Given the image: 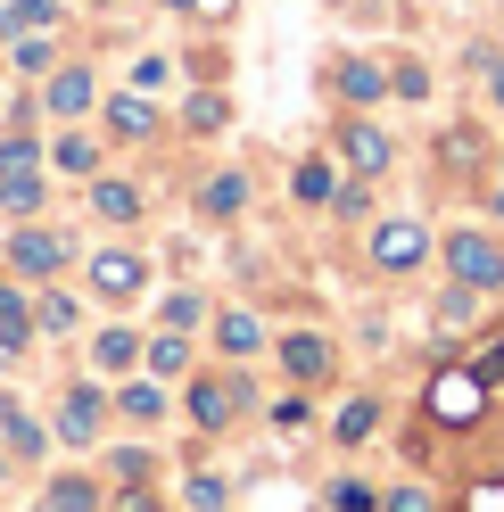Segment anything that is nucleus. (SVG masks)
<instances>
[{
  "label": "nucleus",
  "mask_w": 504,
  "mask_h": 512,
  "mask_svg": "<svg viewBox=\"0 0 504 512\" xmlns=\"http://www.w3.org/2000/svg\"><path fill=\"white\" fill-rule=\"evenodd\" d=\"M224 100H215V91H191V108H182V124H191V133H224Z\"/></svg>",
  "instance_id": "obj_21"
},
{
  "label": "nucleus",
  "mask_w": 504,
  "mask_h": 512,
  "mask_svg": "<svg viewBox=\"0 0 504 512\" xmlns=\"http://www.w3.org/2000/svg\"><path fill=\"white\" fill-rule=\"evenodd\" d=\"M471 512H504V488H471Z\"/></svg>",
  "instance_id": "obj_36"
},
{
  "label": "nucleus",
  "mask_w": 504,
  "mask_h": 512,
  "mask_svg": "<svg viewBox=\"0 0 504 512\" xmlns=\"http://www.w3.org/2000/svg\"><path fill=\"white\" fill-rule=\"evenodd\" d=\"M281 364H290V380H323V372H331V339L290 331V339H281Z\"/></svg>",
  "instance_id": "obj_9"
},
{
  "label": "nucleus",
  "mask_w": 504,
  "mask_h": 512,
  "mask_svg": "<svg viewBox=\"0 0 504 512\" xmlns=\"http://www.w3.org/2000/svg\"><path fill=\"white\" fill-rule=\"evenodd\" d=\"M191 413H199V430H224L232 413H240V389H232V380H199V389H191Z\"/></svg>",
  "instance_id": "obj_11"
},
{
  "label": "nucleus",
  "mask_w": 504,
  "mask_h": 512,
  "mask_svg": "<svg viewBox=\"0 0 504 512\" xmlns=\"http://www.w3.org/2000/svg\"><path fill=\"white\" fill-rule=\"evenodd\" d=\"M9 265L34 273V281H50L58 265H67V240H58V232H17V240H9Z\"/></svg>",
  "instance_id": "obj_6"
},
{
  "label": "nucleus",
  "mask_w": 504,
  "mask_h": 512,
  "mask_svg": "<svg viewBox=\"0 0 504 512\" xmlns=\"http://www.w3.org/2000/svg\"><path fill=\"white\" fill-rule=\"evenodd\" d=\"M133 356H141V339H133V331H100V364H108V372H124Z\"/></svg>",
  "instance_id": "obj_26"
},
{
  "label": "nucleus",
  "mask_w": 504,
  "mask_h": 512,
  "mask_svg": "<svg viewBox=\"0 0 504 512\" xmlns=\"http://www.w3.org/2000/svg\"><path fill=\"white\" fill-rule=\"evenodd\" d=\"M141 356H149V372H182V356H191V347H182V331H166V339H149Z\"/></svg>",
  "instance_id": "obj_24"
},
{
  "label": "nucleus",
  "mask_w": 504,
  "mask_h": 512,
  "mask_svg": "<svg viewBox=\"0 0 504 512\" xmlns=\"http://www.w3.org/2000/svg\"><path fill=\"white\" fill-rule=\"evenodd\" d=\"M389 91H397V100H422L430 75H422V67H397V75H389Z\"/></svg>",
  "instance_id": "obj_33"
},
{
  "label": "nucleus",
  "mask_w": 504,
  "mask_h": 512,
  "mask_svg": "<svg viewBox=\"0 0 504 512\" xmlns=\"http://www.w3.org/2000/svg\"><path fill=\"white\" fill-rule=\"evenodd\" d=\"M42 323H50V331H67V323H75V298H58V290H50V298H42Z\"/></svg>",
  "instance_id": "obj_35"
},
{
  "label": "nucleus",
  "mask_w": 504,
  "mask_h": 512,
  "mask_svg": "<svg viewBox=\"0 0 504 512\" xmlns=\"http://www.w3.org/2000/svg\"><path fill=\"white\" fill-rule=\"evenodd\" d=\"M199 207H207V215H240V207H248V182H240V174H215V182L199 190Z\"/></svg>",
  "instance_id": "obj_19"
},
{
  "label": "nucleus",
  "mask_w": 504,
  "mask_h": 512,
  "mask_svg": "<svg viewBox=\"0 0 504 512\" xmlns=\"http://www.w3.org/2000/svg\"><path fill=\"white\" fill-rule=\"evenodd\" d=\"M25 339H34V323H25V298L0 281V347H25Z\"/></svg>",
  "instance_id": "obj_20"
},
{
  "label": "nucleus",
  "mask_w": 504,
  "mask_h": 512,
  "mask_svg": "<svg viewBox=\"0 0 504 512\" xmlns=\"http://www.w3.org/2000/svg\"><path fill=\"white\" fill-rule=\"evenodd\" d=\"M447 265H455V281H471V290H496V281H504V248L488 232H455L447 240Z\"/></svg>",
  "instance_id": "obj_1"
},
{
  "label": "nucleus",
  "mask_w": 504,
  "mask_h": 512,
  "mask_svg": "<svg viewBox=\"0 0 504 512\" xmlns=\"http://www.w3.org/2000/svg\"><path fill=\"white\" fill-rule=\"evenodd\" d=\"M496 215H504V166H496Z\"/></svg>",
  "instance_id": "obj_38"
},
{
  "label": "nucleus",
  "mask_w": 504,
  "mask_h": 512,
  "mask_svg": "<svg viewBox=\"0 0 504 512\" xmlns=\"http://www.w3.org/2000/svg\"><path fill=\"white\" fill-rule=\"evenodd\" d=\"M389 512H438V496H430V488H397Z\"/></svg>",
  "instance_id": "obj_34"
},
{
  "label": "nucleus",
  "mask_w": 504,
  "mask_h": 512,
  "mask_svg": "<svg viewBox=\"0 0 504 512\" xmlns=\"http://www.w3.org/2000/svg\"><path fill=\"white\" fill-rule=\"evenodd\" d=\"M480 405H488V380L471 372V364H463V372H438V380H430V413H438V422H471Z\"/></svg>",
  "instance_id": "obj_2"
},
{
  "label": "nucleus",
  "mask_w": 504,
  "mask_h": 512,
  "mask_svg": "<svg viewBox=\"0 0 504 512\" xmlns=\"http://www.w3.org/2000/svg\"><path fill=\"white\" fill-rule=\"evenodd\" d=\"M298 199H306V207L339 199V174H331V157H306V166H298Z\"/></svg>",
  "instance_id": "obj_17"
},
{
  "label": "nucleus",
  "mask_w": 504,
  "mask_h": 512,
  "mask_svg": "<svg viewBox=\"0 0 504 512\" xmlns=\"http://www.w3.org/2000/svg\"><path fill=\"white\" fill-rule=\"evenodd\" d=\"M471 372H480L488 389H504V339H496V347H480V356H471Z\"/></svg>",
  "instance_id": "obj_32"
},
{
  "label": "nucleus",
  "mask_w": 504,
  "mask_h": 512,
  "mask_svg": "<svg viewBox=\"0 0 504 512\" xmlns=\"http://www.w3.org/2000/svg\"><path fill=\"white\" fill-rule=\"evenodd\" d=\"M9 58H17L25 75H42V67H50V42H42V34H17V42H9Z\"/></svg>",
  "instance_id": "obj_28"
},
{
  "label": "nucleus",
  "mask_w": 504,
  "mask_h": 512,
  "mask_svg": "<svg viewBox=\"0 0 504 512\" xmlns=\"http://www.w3.org/2000/svg\"><path fill=\"white\" fill-rule=\"evenodd\" d=\"M91 207H100L108 223H133L141 215V190L133 182H91Z\"/></svg>",
  "instance_id": "obj_14"
},
{
  "label": "nucleus",
  "mask_w": 504,
  "mask_h": 512,
  "mask_svg": "<svg viewBox=\"0 0 504 512\" xmlns=\"http://www.w3.org/2000/svg\"><path fill=\"white\" fill-rule=\"evenodd\" d=\"M0 446H9V455H25V463L50 455V438H42V422H34L25 405H0Z\"/></svg>",
  "instance_id": "obj_8"
},
{
  "label": "nucleus",
  "mask_w": 504,
  "mask_h": 512,
  "mask_svg": "<svg viewBox=\"0 0 504 512\" xmlns=\"http://www.w3.org/2000/svg\"><path fill=\"white\" fill-rule=\"evenodd\" d=\"M50 504H58V512H91V504H100V488H91V479H58Z\"/></svg>",
  "instance_id": "obj_25"
},
{
  "label": "nucleus",
  "mask_w": 504,
  "mask_h": 512,
  "mask_svg": "<svg viewBox=\"0 0 504 512\" xmlns=\"http://www.w3.org/2000/svg\"><path fill=\"white\" fill-rule=\"evenodd\" d=\"M0 182H42V149L34 141H0Z\"/></svg>",
  "instance_id": "obj_16"
},
{
  "label": "nucleus",
  "mask_w": 504,
  "mask_h": 512,
  "mask_svg": "<svg viewBox=\"0 0 504 512\" xmlns=\"http://www.w3.org/2000/svg\"><path fill=\"white\" fill-rule=\"evenodd\" d=\"M331 512H381V496H372L364 479H339V488H331Z\"/></svg>",
  "instance_id": "obj_27"
},
{
  "label": "nucleus",
  "mask_w": 504,
  "mask_h": 512,
  "mask_svg": "<svg viewBox=\"0 0 504 512\" xmlns=\"http://www.w3.org/2000/svg\"><path fill=\"white\" fill-rule=\"evenodd\" d=\"M438 157H447V166H480V141H471V133H447V141H438Z\"/></svg>",
  "instance_id": "obj_29"
},
{
  "label": "nucleus",
  "mask_w": 504,
  "mask_h": 512,
  "mask_svg": "<svg viewBox=\"0 0 504 512\" xmlns=\"http://www.w3.org/2000/svg\"><path fill=\"white\" fill-rule=\"evenodd\" d=\"M50 512H58V504H50Z\"/></svg>",
  "instance_id": "obj_40"
},
{
  "label": "nucleus",
  "mask_w": 504,
  "mask_h": 512,
  "mask_svg": "<svg viewBox=\"0 0 504 512\" xmlns=\"http://www.w3.org/2000/svg\"><path fill=\"white\" fill-rule=\"evenodd\" d=\"M339 157H348L356 174H389V133L381 124H348V133H339Z\"/></svg>",
  "instance_id": "obj_7"
},
{
  "label": "nucleus",
  "mask_w": 504,
  "mask_h": 512,
  "mask_svg": "<svg viewBox=\"0 0 504 512\" xmlns=\"http://www.w3.org/2000/svg\"><path fill=\"white\" fill-rule=\"evenodd\" d=\"M215 339H224L232 356H248V347H257L265 331H257V314H224V323H215Z\"/></svg>",
  "instance_id": "obj_23"
},
{
  "label": "nucleus",
  "mask_w": 504,
  "mask_h": 512,
  "mask_svg": "<svg viewBox=\"0 0 504 512\" xmlns=\"http://www.w3.org/2000/svg\"><path fill=\"white\" fill-rule=\"evenodd\" d=\"M381 91H389V75L372 67V58H348V67H339V100L364 108V100H381Z\"/></svg>",
  "instance_id": "obj_13"
},
{
  "label": "nucleus",
  "mask_w": 504,
  "mask_h": 512,
  "mask_svg": "<svg viewBox=\"0 0 504 512\" xmlns=\"http://www.w3.org/2000/svg\"><path fill=\"white\" fill-rule=\"evenodd\" d=\"M166 9H199V0H166Z\"/></svg>",
  "instance_id": "obj_39"
},
{
  "label": "nucleus",
  "mask_w": 504,
  "mask_h": 512,
  "mask_svg": "<svg viewBox=\"0 0 504 512\" xmlns=\"http://www.w3.org/2000/svg\"><path fill=\"white\" fill-rule=\"evenodd\" d=\"M471 314H480V290H471V281H455V290L438 298V331H447V339L471 331Z\"/></svg>",
  "instance_id": "obj_15"
},
{
  "label": "nucleus",
  "mask_w": 504,
  "mask_h": 512,
  "mask_svg": "<svg viewBox=\"0 0 504 512\" xmlns=\"http://www.w3.org/2000/svg\"><path fill=\"white\" fill-rule=\"evenodd\" d=\"M141 281H149V265L133 248H100V256H91V290H100V298H133Z\"/></svg>",
  "instance_id": "obj_4"
},
{
  "label": "nucleus",
  "mask_w": 504,
  "mask_h": 512,
  "mask_svg": "<svg viewBox=\"0 0 504 512\" xmlns=\"http://www.w3.org/2000/svg\"><path fill=\"white\" fill-rule=\"evenodd\" d=\"M108 133L116 141H149L157 133V108L141 100V91H124V100H108Z\"/></svg>",
  "instance_id": "obj_10"
},
{
  "label": "nucleus",
  "mask_w": 504,
  "mask_h": 512,
  "mask_svg": "<svg viewBox=\"0 0 504 512\" xmlns=\"http://www.w3.org/2000/svg\"><path fill=\"white\" fill-rule=\"evenodd\" d=\"M124 413H133V422H157V413H166V397H157V389H124Z\"/></svg>",
  "instance_id": "obj_31"
},
{
  "label": "nucleus",
  "mask_w": 504,
  "mask_h": 512,
  "mask_svg": "<svg viewBox=\"0 0 504 512\" xmlns=\"http://www.w3.org/2000/svg\"><path fill=\"white\" fill-rule=\"evenodd\" d=\"M191 323H199V298L174 290V298H166V331H191Z\"/></svg>",
  "instance_id": "obj_30"
},
{
  "label": "nucleus",
  "mask_w": 504,
  "mask_h": 512,
  "mask_svg": "<svg viewBox=\"0 0 504 512\" xmlns=\"http://www.w3.org/2000/svg\"><path fill=\"white\" fill-rule=\"evenodd\" d=\"M331 430H339V446H364L372 430H381V405H364V397H356V405H339V422H331Z\"/></svg>",
  "instance_id": "obj_18"
},
{
  "label": "nucleus",
  "mask_w": 504,
  "mask_h": 512,
  "mask_svg": "<svg viewBox=\"0 0 504 512\" xmlns=\"http://www.w3.org/2000/svg\"><path fill=\"white\" fill-rule=\"evenodd\" d=\"M422 256H430V232H422V223H381V232H372V265H381V273H414L422 265Z\"/></svg>",
  "instance_id": "obj_3"
},
{
  "label": "nucleus",
  "mask_w": 504,
  "mask_h": 512,
  "mask_svg": "<svg viewBox=\"0 0 504 512\" xmlns=\"http://www.w3.org/2000/svg\"><path fill=\"white\" fill-rule=\"evenodd\" d=\"M50 157H58V174H100V149H91L83 133H67V141H58Z\"/></svg>",
  "instance_id": "obj_22"
},
{
  "label": "nucleus",
  "mask_w": 504,
  "mask_h": 512,
  "mask_svg": "<svg viewBox=\"0 0 504 512\" xmlns=\"http://www.w3.org/2000/svg\"><path fill=\"white\" fill-rule=\"evenodd\" d=\"M108 422V405L91 397V389H67V405H58V446H91Z\"/></svg>",
  "instance_id": "obj_5"
},
{
  "label": "nucleus",
  "mask_w": 504,
  "mask_h": 512,
  "mask_svg": "<svg viewBox=\"0 0 504 512\" xmlns=\"http://www.w3.org/2000/svg\"><path fill=\"white\" fill-rule=\"evenodd\" d=\"M83 108H91V67L50 75V116H83Z\"/></svg>",
  "instance_id": "obj_12"
},
{
  "label": "nucleus",
  "mask_w": 504,
  "mask_h": 512,
  "mask_svg": "<svg viewBox=\"0 0 504 512\" xmlns=\"http://www.w3.org/2000/svg\"><path fill=\"white\" fill-rule=\"evenodd\" d=\"M488 91H496V108H504V58H488Z\"/></svg>",
  "instance_id": "obj_37"
}]
</instances>
